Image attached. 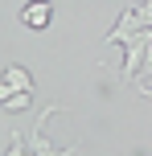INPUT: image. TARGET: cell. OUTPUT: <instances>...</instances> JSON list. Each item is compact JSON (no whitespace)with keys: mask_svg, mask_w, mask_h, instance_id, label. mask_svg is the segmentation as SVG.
<instances>
[{"mask_svg":"<svg viewBox=\"0 0 152 156\" xmlns=\"http://www.w3.org/2000/svg\"><path fill=\"white\" fill-rule=\"evenodd\" d=\"M58 103H49L45 111H41L37 115V123L29 127V136H25V144H29V152L33 156H78V148H54V144H49V136H45V123H49V115H58Z\"/></svg>","mask_w":152,"mask_h":156,"instance_id":"obj_1","label":"cell"},{"mask_svg":"<svg viewBox=\"0 0 152 156\" xmlns=\"http://www.w3.org/2000/svg\"><path fill=\"white\" fill-rule=\"evenodd\" d=\"M16 21H21L25 29H33V33H45L49 21H54V4H49V0H25L21 12H16Z\"/></svg>","mask_w":152,"mask_h":156,"instance_id":"obj_2","label":"cell"},{"mask_svg":"<svg viewBox=\"0 0 152 156\" xmlns=\"http://www.w3.org/2000/svg\"><path fill=\"white\" fill-rule=\"evenodd\" d=\"M140 29H144V21H140L136 4H128V8H123V16H119V21L111 25V33H107V41H119V45H128V41L136 37Z\"/></svg>","mask_w":152,"mask_h":156,"instance_id":"obj_3","label":"cell"},{"mask_svg":"<svg viewBox=\"0 0 152 156\" xmlns=\"http://www.w3.org/2000/svg\"><path fill=\"white\" fill-rule=\"evenodd\" d=\"M4 82L12 86V90H21V94H33V74L25 70V66H8V70H4Z\"/></svg>","mask_w":152,"mask_h":156,"instance_id":"obj_4","label":"cell"},{"mask_svg":"<svg viewBox=\"0 0 152 156\" xmlns=\"http://www.w3.org/2000/svg\"><path fill=\"white\" fill-rule=\"evenodd\" d=\"M29 103H33V94H21V90H12L4 103H0V107H4L8 115H12V111H29Z\"/></svg>","mask_w":152,"mask_h":156,"instance_id":"obj_5","label":"cell"},{"mask_svg":"<svg viewBox=\"0 0 152 156\" xmlns=\"http://www.w3.org/2000/svg\"><path fill=\"white\" fill-rule=\"evenodd\" d=\"M4 156H33V152H29V144H25V136H12V144H8Z\"/></svg>","mask_w":152,"mask_h":156,"instance_id":"obj_6","label":"cell"}]
</instances>
